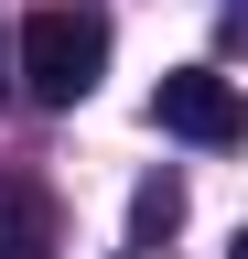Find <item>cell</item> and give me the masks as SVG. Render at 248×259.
Here are the masks:
<instances>
[{
    "label": "cell",
    "mask_w": 248,
    "mask_h": 259,
    "mask_svg": "<svg viewBox=\"0 0 248 259\" xmlns=\"http://www.w3.org/2000/svg\"><path fill=\"white\" fill-rule=\"evenodd\" d=\"M151 119H162L173 141L227 151V141H237V87L216 76V65H173V76H162V97H151Z\"/></svg>",
    "instance_id": "2"
},
{
    "label": "cell",
    "mask_w": 248,
    "mask_h": 259,
    "mask_svg": "<svg viewBox=\"0 0 248 259\" xmlns=\"http://www.w3.org/2000/svg\"><path fill=\"white\" fill-rule=\"evenodd\" d=\"M97 76H108V22H97V11L54 0V11L22 22V87H33L43 108H76Z\"/></svg>",
    "instance_id": "1"
},
{
    "label": "cell",
    "mask_w": 248,
    "mask_h": 259,
    "mask_svg": "<svg viewBox=\"0 0 248 259\" xmlns=\"http://www.w3.org/2000/svg\"><path fill=\"white\" fill-rule=\"evenodd\" d=\"M0 87H11V44H0Z\"/></svg>",
    "instance_id": "5"
},
{
    "label": "cell",
    "mask_w": 248,
    "mask_h": 259,
    "mask_svg": "<svg viewBox=\"0 0 248 259\" xmlns=\"http://www.w3.org/2000/svg\"><path fill=\"white\" fill-rule=\"evenodd\" d=\"M65 248V216L33 173H0V259H54Z\"/></svg>",
    "instance_id": "3"
},
{
    "label": "cell",
    "mask_w": 248,
    "mask_h": 259,
    "mask_svg": "<svg viewBox=\"0 0 248 259\" xmlns=\"http://www.w3.org/2000/svg\"><path fill=\"white\" fill-rule=\"evenodd\" d=\"M173 227H183V184H173V173H151V184L130 194V238H140V248H162Z\"/></svg>",
    "instance_id": "4"
}]
</instances>
